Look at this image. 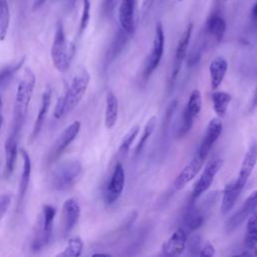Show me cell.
Instances as JSON below:
<instances>
[{"label": "cell", "instance_id": "cell-33", "mask_svg": "<svg viewBox=\"0 0 257 257\" xmlns=\"http://www.w3.org/2000/svg\"><path fill=\"white\" fill-rule=\"evenodd\" d=\"M25 58H22L19 62L15 63V64H11L9 66H6L5 68H3L0 71V86H3L7 81H9V79L12 77V75L22 66V64L24 63Z\"/></svg>", "mask_w": 257, "mask_h": 257}, {"label": "cell", "instance_id": "cell-12", "mask_svg": "<svg viewBox=\"0 0 257 257\" xmlns=\"http://www.w3.org/2000/svg\"><path fill=\"white\" fill-rule=\"evenodd\" d=\"M256 162H257V143L256 141H252L247 152L245 153L244 159L242 161V164L238 173V177L235 181V184L239 189L243 190V188L245 187L249 177L251 176L254 170Z\"/></svg>", "mask_w": 257, "mask_h": 257}, {"label": "cell", "instance_id": "cell-29", "mask_svg": "<svg viewBox=\"0 0 257 257\" xmlns=\"http://www.w3.org/2000/svg\"><path fill=\"white\" fill-rule=\"evenodd\" d=\"M10 24V10L8 0H0V41H3L8 33Z\"/></svg>", "mask_w": 257, "mask_h": 257}, {"label": "cell", "instance_id": "cell-27", "mask_svg": "<svg viewBox=\"0 0 257 257\" xmlns=\"http://www.w3.org/2000/svg\"><path fill=\"white\" fill-rule=\"evenodd\" d=\"M247 219L244 244L245 247H254L257 246V205Z\"/></svg>", "mask_w": 257, "mask_h": 257}, {"label": "cell", "instance_id": "cell-19", "mask_svg": "<svg viewBox=\"0 0 257 257\" xmlns=\"http://www.w3.org/2000/svg\"><path fill=\"white\" fill-rule=\"evenodd\" d=\"M228 69V62L223 56H217L212 59L209 65V73H210V84L212 89H217L225 75Z\"/></svg>", "mask_w": 257, "mask_h": 257}, {"label": "cell", "instance_id": "cell-30", "mask_svg": "<svg viewBox=\"0 0 257 257\" xmlns=\"http://www.w3.org/2000/svg\"><path fill=\"white\" fill-rule=\"evenodd\" d=\"M156 125H157V116L156 115L150 116L149 119L147 120L145 126H144V131H143V134L141 136V139H140V141H139V143H138V145L135 149V154L136 155H139L142 152L145 144L150 139V137L153 135V133L156 128Z\"/></svg>", "mask_w": 257, "mask_h": 257}, {"label": "cell", "instance_id": "cell-45", "mask_svg": "<svg viewBox=\"0 0 257 257\" xmlns=\"http://www.w3.org/2000/svg\"><path fill=\"white\" fill-rule=\"evenodd\" d=\"M220 1H221V0H214V2H215V4H216V5H218V4L220 3Z\"/></svg>", "mask_w": 257, "mask_h": 257}, {"label": "cell", "instance_id": "cell-18", "mask_svg": "<svg viewBox=\"0 0 257 257\" xmlns=\"http://www.w3.org/2000/svg\"><path fill=\"white\" fill-rule=\"evenodd\" d=\"M62 211H63V217H64L63 231H64V235H67L77 224L80 217L81 210L78 202L73 198H69L64 202L62 206Z\"/></svg>", "mask_w": 257, "mask_h": 257}, {"label": "cell", "instance_id": "cell-36", "mask_svg": "<svg viewBox=\"0 0 257 257\" xmlns=\"http://www.w3.org/2000/svg\"><path fill=\"white\" fill-rule=\"evenodd\" d=\"M198 254H199L200 256H209V257H211V256H214V255L216 254V251H215L214 246H213L211 243L207 242V243H205V245L200 249V252H199Z\"/></svg>", "mask_w": 257, "mask_h": 257}, {"label": "cell", "instance_id": "cell-17", "mask_svg": "<svg viewBox=\"0 0 257 257\" xmlns=\"http://www.w3.org/2000/svg\"><path fill=\"white\" fill-rule=\"evenodd\" d=\"M118 21L126 34L135 32V0H121L118 9Z\"/></svg>", "mask_w": 257, "mask_h": 257}, {"label": "cell", "instance_id": "cell-38", "mask_svg": "<svg viewBox=\"0 0 257 257\" xmlns=\"http://www.w3.org/2000/svg\"><path fill=\"white\" fill-rule=\"evenodd\" d=\"M237 256H257V246L254 247H246V249L241 252L236 254Z\"/></svg>", "mask_w": 257, "mask_h": 257}, {"label": "cell", "instance_id": "cell-11", "mask_svg": "<svg viewBox=\"0 0 257 257\" xmlns=\"http://www.w3.org/2000/svg\"><path fill=\"white\" fill-rule=\"evenodd\" d=\"M193 28H194V25L193 23H189L181 38L179 39V42H178V45H177V48H176V52H175V58H174V62H173V68H172V74H171V78H170V81L171 83H173L175 81V79L177 78L180 70H181V67H182V63L187 55V51H188V46H189V43H190V39H191V36H192V32H193Z\"/></svg>", "mask_w": 257, "mask_h": 257}, {"label": "cell", "instance_id": "cell-41", "mask_svg": "<svg viewBox=\"0 0 257 257\" xmlns=\"http://www.w3.org/2000/svg\"><path fill=\"white\" fill-rule=\"evenodd\" d=\"M2 109H3V101H2V97H1V95H0V130H1V125H2V122H3Z\"/></svg>", "mask_w": 257, "mask_h": 257}, {"label": "cell", "instance_id": "cell-21", "mask_svg": "<svg viewBox=\"0 0 257 257\" xmlns=\"http://www.w3.org/2000/svg\"><path fill=\"white\" fill-rule=\"evenodd\" d=\"M18 139L14 134H10L4 144V150H5V174L7 177H9L15 167L16 158H17V146H18Z\"/></svg>", "mask_w": 257, "mask_h": 257}, {"label": "cell", "instance_id": "cell-28", "mask_svg": "<svg viewBox=\"0 0 257 257\" xmlns=\"http://www.w3.org/2000/svg\"><path fill=\"white\" fill-rule=\"evenodd\" d=\"M83 249V242L80 237H72L67 241L66 247L57 254L60 257H77L80 256Z\"/></svg>", "mask_w": 257, "mask_h": 257}, {"label": "cell", "instance_id": "cell-24", "mask_svg": "<svg viewBox=\"0 0 257 257\" xmlns=\"http://www.w3.org/2000/svg\"><path fill=\"white\" fill-rule=\"evenodd\" d=\"M118 116V100L113 91L108 90L105 98L104 125L107 130H111L117 120Z\"/></svg>", "mask_w": 257, "mask_h": 257}, {"label": "cell", "instance_id": "cell-4", "mask_svg": "<svg viewBox=\"0 0 257 257\" xmlns=\"http://www.w3.org/2000/svg\"><path fill=\"white\" fill-rule=\"evenodd\" d=\"M81 164L76 160L61 163L51 175V186L56 191H66L72 188L81 175Z\"/></svg>", "mask_w": 257, "mask_h": 257}, {"label": "cell", "instance_id": "cell-42", "mask_svg": "<svg viewBox=\"0 0 257 257\" xmlns=\"http://www.w3.org/2000/svg\"><path fill=\"white\" fill-rule=\"evenodd\" d=\"M251 14H252V16H253L254 18H257V1L255 2L254 6H253V8H252V10H251Z\"/></svg>", "mask_w": 257, "mask_h": 257}, {"label": "cell", "instance_id": "cell-10", "mask_svg": "<svg viewBox=\"0 0 257 257\" xmlns=\"http://www.w3.org/2000/svg\"><path fill=\"white\" fill-rule=\"evenodd\" d=\"M124 182L125 176L123 167L120 163H117L104 191V201L107 205L114 203L119 198L124 188Z\"/></svg>", "mask_w": 257, "mask_h": 257}, {"label": "cell", "instance_id": "cell-20", "mask_svg": "<svg viewBox=\"0 0 257 257\" xmlns=\"http://www.w3.org/2000/svg\"><path fill=\"white\" fill-rule=\"evenodd\" d=\"M206 32L213 36L217 42H220L226 32V21L221 16L218 9H215L206 21Z\"/></svg>", "mask_w": 257, "mask_h": 257}, {"label": "cell", "instance_id": "cell-37", "mask_svg": "<svg viewBox=\"0 0 257 257\" xmlns=\"http://www.w3.org/2000/svg\"><path fill=\"white\" fill-rule=\"evenodd\" d=\"M155 1L156 0H143V3H142V14H143V16H145L151 10Z\"/></svg>", "mask_w": 257, "mask_h": 257}, {"label": "cell", "instance_id": "cell-3", "mask_svg": "<svg viewBox=\"0 0 257 257\" xmlns=\"http://www.w3.org/2000/svg\"><path fill=\"white\" fill-rule=\"evenodd\" d=\"M74 53L75 45L74 43L67 41L64 28L59 22L51 46V60L55 69L62 73L66 72L70 67Z\"/></svg>", "mask_w": 257, "mask_h": 257}, {"label": "cell", "instance_id": "cell-26", "mask_svg": "<svg viewBox=\"0 0 257 257\" xmlns=\"http://www.w3.org/2000/svg\"><path fill=\"white\" fill-rule=\"evenodd\" d=\"M211 99L213 103V109L218 117H224L232 100V95L226 91H214L211 95Z\"/></svg>", "mask_w": 257, "mask_h": 257}, {"label": "cell", "instance_id": "cell-15", "mask_svg": "<svg viewBox=\"0 0 257 257\" xmlns=\"http://www.w3.org/2000/svg\"><path fill=\"white\" fill-rule=\"evenodd\" d=\"M223 131V122L220 117H214L212 118L206 128L204 138L201 142V145L197 151L199 155H201L203 158H207L209 155L213 145L216 143V141L219 139Z\"/></svg>", "mask_w": 257, "mask_h": 257}, {"label": "cell", "instance_id": "cell-1", "mask_svg": "<svg viewBox=\"0 0 257 257\" xmlns=\"http://www.w3.org/2000/svg\"><path fill=\"white\" fill-rule=\"evenodd\" d=\"M35 83L36 76L34 72L30 68L26 67L18 81L13 106V123L11 133L17 137L20 136L24 124Z\"/></svg>", "mask_w": 257, "mask_h": 257}, {"label": "cell", "instance_id": "cell-44", "mask_svg": "<svg viewBox=\"0 0 257 257\" xmlns=\"http://www.w3.org/2000/svg\"><path fill=\"white\" fill-rule=\"evenodd\" d=\"M93 256H110V255L107 253H95L93 254Z\"/></svg>", "mask_w": 257, "mask_h": 257}, {"label": "cell", "instance_id": "cell-5", "mask_svg": "<svg viewBox=\"0 0 257 257\" xmlns=\"http://www.w3.org/2000/svg\"><path fill=\"white\" fill-rule=\"evenodd\" d=\"M56 214V209L51 205H43L41 215L39 217L35 236L32 241L31 248L34 251H38L46 246L51 238L53 221Z\"/></svg>", "mask_w": 257, "mask_h": 257}, {"label": "cell", "instance_id": "cell-39", "mask_svg": "<svg viewBox=\"0 0 257 257\" xmlns=\"http://www.w3.org/2000/svg\"><path fill=\"white\" fill-rule=\"evenodd\" d=\"M257 106V85L253 94V98H252V102H251V106H250V110H253L255 107Z\"/></svg>", "mask_w": 257, "mask_h": 257}, {"label": "cell", "instance_id": "cell-25", "mask_svg": "<svg viewBox=\"0 0 257 257\" xmlns=\"http://www.w3.org/2000/svg\"><path fill=\"white\" fill-rule=\"evenodd\" d=\"M20 154L23 160V167H22V173L20 177L19 182V203H21L24 200V197L26 195L29 181H30V175H31V161L28 153L21 149Z\"/></svg>", "mask_w": 257, "mask_h": 257}, {"label": "cell", "instance_id": "cell-2", "mask_svg": "<svg viewBox=\"0 0 257 257\" xmlns=\"http://www.w3.org/2000/svg\"><path fill=\"white\" fill-rule=\"evenodd\" d=\"M90 75L86 70L79 71L71 80L66 90L59 96L53 110L56 119L61 118L64 114L70 112L82 99L88 87Z\"/></svg>", "mask_w": 257, "mask_h": 257}, {"label": "cell", "instance_id": "cell-13", "mask_svg": "<svg viewBox=\"0 0 257 257\" xmlns=\"http://www.w3.org/2000/svg\"><path fill=\"white\" fill-rule=\"evenodd\" d=\"M257 205V190L254 191L242 204V206L226 221L225 230L227 233L233 232L236 228H238L244 220L248 218L250 213L254 210Z\"/></svg>", "mask_w": 257, "mask_h": 257}, {"label": "cell", "instance_id": "cell-16", "mask_svg": "<svg viewBox=\"0 0 257 257\" xmlns=\"http://www.w3.org/2000/svg\"><path fill=\"white\" fill-rule=\"evenodd\" d=\"M187 245V233L183 228H178L167 241L162 244V252L164 255L173 257L181 255Z\"/></svg>", "mask_w": 257, "mask_h": 257}, {"label": "cell", "instance_id": "cell-22", "mask_svg": "<svg viewBox=\"0 0 257 257\" xmlns=\"http://www.w3.org/2000/svg\"><path fill=\"white\" fill-rule=\"evenodd\" d=\"M51 93H52V90L50 87H47L43 94H42V98H41V105L39 107V110H38V113H37V116H36V119H35V122H34V125H33V130H32V133H31V140H34L37 138V136L39 135L41 128H42V125L45 121V118H46V115H47V112H48V108H49V105H50V101H51Z\"/></svg>", "mask_w": 257, "mask_h": 257}, {"label": "cell", "instance_id": "cell-35", "mask_svg": "<svg viewBox=\"0 0 257 257\" xmlns=\"http://www.w3.org/2000/svg\"><path fill=\"white\" fill-rule=\"evenodd\" d=\"M11 195L9 194H4L0 196V220L3 218L5 213L7 212L8 208L11 205Z\"/></svg>", "mask_w": 257, "mask_h": 257}, {"label": "cell", "instance_id": "cell-40", "mask_svg": "<svg viewBox=\"0 0 257 257\" xmlns=\"http://www.w3.org/2000/svg\"><path fill=\"white\" fill-rule=\"evenodd\" d=\"M44 2H45V0H34V1H33L32 9H33V10L38 9L40 6H42V4H43Z\"/></svg>", "mask_w": 257, "mask_h": 257}, {"label": "cell", "instance_id": "cell-14", "mask_svg": "<svg viewBox=\"0 0 257 257\" xmlns=\"http://www.w3.org/2000/svg\"><path fill=\"white\" fill-rule=\"evenodd\" d=\"M205 160H206L205 158H203L201 155L196 153L195 156L192 158V160L183 168V170L178 174V176L174 180V183H173L174 188L176 190H181L189 182H191L202 169L205 163Z\"/></svg>", "mask_w": 257, "mask_h": 257}, {"label": "cell", "instance_id": "cell-43", "mask_svg": "<svg viewBox=\"0 0 257 257\" xmlns=\"http://www.w3.org/2000/svg\"><path fill=\"white\" fill-rule=\"evenodd\" d=\"M114 2V0H104V6L108 7L109 5H111Z\"/></svg>", "mask_w": 257, "mask_h": 257}, {"label": "cell", "instance_id": "cell-32", "mask_svg": "<svg viewBox=\"0 0 257 257\" xmlns=\"http://www.w3.org/2000/svg\"><path fill=\"white\" fill-rule=\"evenodd\" d=\"M140 133V125L139 124H135L133 125L130 131L123 136L119 147H118V153L119 154H126L128 152V150L131 149L136 137L139 135Z\"/></svg>", "mask_w": 257, "mask_h": 257}, {"label": "cell", "instance_id": "cell-6", "mask_svg": "<svg viewBox=\"0 0 257 257\" xmlns=\"http://www.w3.org/2000/svg\"><path fill=\"white\" fill-rule=\"evenodd\" d=\"M164 48H165L164 29H163L162 23L158 22L155 26V34H154V40H153L151 51L148 54L144 63L143 76L145 78H148L154 72V70L159 66L164 54Z\"/></svg>", "mask_w": 257, "mask_h": 257}, {"label": "cell", "instance_id": "cell-23", "mask_svg": "<svg viewBox=\"0 0 257 257\" xmlns=\"http://www.w3.org/2000/svg\"><path fill=\"white\" fill-rule=\"evenodd\" d=\"M242 190L239 189L235 181L229 182L226 184L224 190H223V196H222V201H221V214L226 215L228 214L232 208L235 206V203L237 199L239 198Z\"/></svg>", "mask_w": 257, "mask_h": 257}, {"label": "cell", "instance_id": "cell-9", "mask_svg": "<svg viewBox=\"0 0 257 257\" xmlns=\"http://www.w3.org/2000/svg\"><path fill=\"white\" fill-rule=\"evenodd\" d=\"M81 127V123L78 120L73 121L70 123L56 139V141L53 143L50 152L48 154V162L53 163L55 160H57L63 152L66 150V148L71 144V142L74 141L76 136L78 135Z\"/></svg>", "mask_w": 257, "mask_h": 257}, {"label": "cell", "instance_id": "cell-8", "mask_svg": "<svg viewBox=\"0 0 257 257\" xmlns=\"http://www.w3.org/2000/svg\"><path fill=\"white\" fill-rule=\"evenodd\" d=\"M202 108V94L201 91L195 88L187 101V104L183 110V121L179 130V137L186 136L192 128L195 117L199 114Z\"/></svg>", "mask_w": 257, "mask_h": 257}, {"label": "cell", "instance_id": "cell-34", "mask_svg": "<svg viewBox=\"0 0 257 257\" xmlns=\"http://www.w3.org/2000/svg\"><path fill=\"white\" fill-rule=\"evenodd\" d=\"M82 3H83L82 13H81L80 22H79V29H78L79 35H81L84 32V30L86 29V27L89 23V19H90V1L89 0H82Z\"/></svg>", "mask_w": 257, "mask_h": 257}, {"label": "cell", "instance_id": "cell-31", "mask_svg": "<svg viewBox=\"0 0 257 257\" xmlns=\"http://www.w3.org/2000/svg\"><path fill=\"white\" fill-rule=\"evenodd\" d=\"M203 222H204L203 214L196 208L191 207L188 210V213L186 216V225L188 229L190 231H196L203 225Z\"/></svg>", "mask_w": 257, "mask_h": 257}, {"label": "cell", "instance_id": "cell-7", "mask_svg": "<svg viewBox=\"0 0 257 257\" xmlns=\"http://www.w3.org/2000/svg\"><path fill=\"white\" fill-rule=\"evenodd\" d=\"M222 166H223L222 159H214L205 166L200 178L198 179V181L195 183L193 187L192 195H191L192 202L196 201L202 194H204L211 187L216 175L219 173Z\"/></svg>", "mask_w": 257, "mask_h": 257}, {"label": "cell", "instance_id": "cell-46", "mask_svg": "<svg viewBox=\"0 0 257 257\" xmlns=\"http://www.w3.org/2000/svg\"><path fill=\"white\" fill-rule=\"evenodd\" d=\"M68 1H70L71 3H74V2H75V0H68Z\"/></svg>", "mask_w": 257, "mask_h": 257}, {"label": "cell", "instance_id": "cell-47", "mask_svg": "<svg viewBox=\"0 0 257 257\" xmlns=\"http://www.w3.org/2000/svg\"><path fill=\"white\" fill-rule=\"evenodd\" d=\"M178 1H179V2H181V1H183V0H178Z\"/></svg>", "mask_w": 257, "mask_h": 257}]
</instances>
